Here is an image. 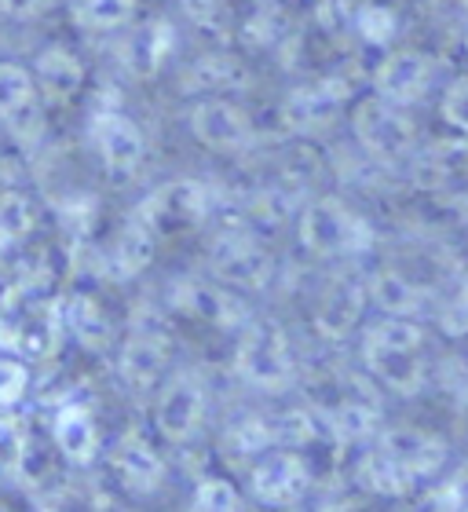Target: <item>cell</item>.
<instances>
[{
    "label": "cell",
    "mask_w": 468,
    "mask_h": 512,
    "mask_svg": "<svg viewBox=\"0 0 468 512\" xmlns=\"http://www.w3.org/2000/svg\"><path fill=\"white\" fill-rule=\"evenodd\" d=\"M63 337V300L44 282H15L0 297V352L48 359Z\"/></svg>",
    "instance_id": "1"
},
{
    "label": "cell",
    "mask_w": 468,
    "mask_h": 512,
    "mask_svg": "<svg viewBox=\"0 0 468 512\" xmlns=\"http://www.w3.org/2000/svg\"><path fill=\"white\" fill-rule=\"evenodd\" d=\"M216 209V194L205 180H191V176H180V180H169L154 187V191L139 202L136 220L132 224L150 235L154 242H169V238H183L198 231V227L213 216Z\"/></svg>",
    "instance_id": "2"
},
{
    "label": "cell",
    "mask_w": 468,
    "mask_h": 512,
    "mask_svg": "<svg viewBox=\"0 0 468 512\" xmlns=\"http://www.w3.org/2000/svg\"><path fill=\"white\" fill-rule=\"evenodd\" d=\"M297 238L311 256L337 260V256H359L373 246V227L341 198H315L300 209Z\"/></svg>",
    "instance_id": "3"
},
{
    "label": "cell",
    "mask_w": 468,
    "mask_h": 512,
    "mask_svg": "<svg viewBox=\"0 0 468 512\" xmlns=\"http://www.w3.org/2000/svg\"><path fill=\"white\" fill-rule=\"evenodd\" d=\"M234 377L256 392H286L297 381V359L289 348V337L275 322H253L245 326L234 344Z\"/></svg>",
    "instance_id": "4"
},
{
    "label": "cell",
    "mask_w": 468,
    "mask_h": 512,
    "mask_svg": "<svg viewBox=\"0 0 468 512\" xmlns=\"http://www.w3.org/2000/svg\"><path fill=\"white\" fill-rule=\"evenodd\" d=\"M417 352H421V326L403 315L377 322L362 344V359L373 370V377L395 392H417V384H421Z\"/></svg>",
    "instance_id": "5"
},
{
    "label": "cell",
    "mask_w": 468,
    "mask_h": 512,
    "mask_svg": "<svg viewBox=\"0 0 468 512\" xmlns=\"http://www.w3.org/2000/svg\"><path fill=\"white\" fill-rule=\"evenodd\" d=\"M209 414V388L194 370L169 374L158 384V399H154V428L161 439H169L176 447L194 443Z\"/></svg>",
    "instance_id": "6"
},
{
    "label": "cell",
    "mask_w": 468,
    "mask_h": 512,
    "mask_svg": "<svg viewBox=\"0 0 468 512\" xmlns=\"http://www.w3.org/2000/svg\"><path fill=\"white\" fill-rule=\"evenodd\" d=\"M88 139L110 183L136 180L147 161V136L139 121H132L121 110H96L88 121Z\"/></svg>",
    "instance_id": "7"
},
{
    "label": "cell",
    "mask_w": 468,
    "mask_h": 512,
    "mask_svg": "<svg viewBox=\"0 0 468 512\" xmlns=\"http://www.w3.org/2000/svg\"><path fill=\"white\" fill-rule=\"evenodd\" d=\"M209 271L216 282H224L234 293H256V289H267V282L275 275V260L256 235L227 231L209 249Z\"/></svg>",
    "instance_id": "8"
},
{
    "label": "cell",
    "mask_w": 468,
    "mask_h": 512,
    "mask_svg": "<svg viewBox=\"0 0 468 512\" xmlns=\"http://www.w3.org/2000/svg\"><path fill=\"white\" fill-rule=\"evenodd\" d=\"M187 128L205 150H216V154H242L256 143V125L249 110L231 96L194 99Z\"/></svg>",
    "instance_id": "9"
},
{
    "label": "cell",
    "mask_w": 468,
    "mask_h": 512,
    "mask_svg": "<svg viewBox=\"0 0 468 512\" xmlns=\"http://www.w3.org/2000/svg\"><path fill=\"white\" fill-rule=\"evenodd\" d=\"M311 487V469L308 461L300 458V450L293 447H275L260 454L249 469V491L260 505L267 509H289L297 505Z\"/></svg>",
    "instance_id": "10"
},
{
    "label": "cell",
    "mask_w": 468,
    "mask_h": 512,
    "mask_svg": "<svg viewBox=\"0 0 468 512\" xmlns=\"http://www.w3.org/2000/svg\"><path fill=\"white\" fill-rule=\"evenodd\" d=\"M351 128L373 158L395 161L403 158L406 150L414 147V121L399 103H388L381 96L362 99L355 114H351Z\"/></svg>",
    "instance_id": "11"
},
{
    "label": "cell",
    "mask_w": 468,
    "mask_h": 512,
    "mask_svg": "<svg viewBox=\"0 0 468 512\" xmlns=\"http://www.w3.org/2000/svg\"><path fill=\"white\" fill-rule=\"evenodd\" d=\"M117 377L132 395L158 392V384L169 377V341H165V333H128L121 341V352H117Z\"/></svg>",
    "instance_id": "12"
},
{
    "label": "cell",
    "mask_w": 468,
    "mask_h": 512,
    "mask_svg": "<svg viewBox=\"0 0 468 512\" xmlns=\"http://www.w3.org/2000/svg\"><path fill=\"white\" fill-rule=\"evenodd\" d=\"M110 472L128 494H154L169 476L165 458L143 432H125L117 439L110 450Z\"/></svg>",
    "instance_id": "13"
},
{
    "label": "cell",
    "mask_w": 468,
    "mask_h": 512,
    "mask_svg": "<svg viewBox=\"0 0 468 512\" xmlns=\"http://www.w3.org/2000/svg\"><path fill=\"white\" fill-rule=\"evenodd\" d=\"M428 81H432V59L425 52H414V48H395L373 70V96L406 107L417 96H425Z\"/></svg>",
    "instance_id": "14"
},
{
    "label": "cell",
    "mask_w": 468,
    "mask_h": 512,
    "mask_svg": "<svg viewBox=\"0 0 468 512\" xmlns=\"http://www.w3.org/2000/svg\"><path fill=\"white\" fill-rule=\"evenodd\" d=\"M351 88L344 81H315L297 92H289L282 103V121L289 132H315V128L330 125L341 107L348 103Z\"/></svg>",
    "instance_id": "15"
},
{
    "label": "cell",
    "mask_w": 468,
    "mask_h": 512,
    "mask_svg": "<svg viewBox=\"0 0 468 512\" xmlns=\"http://www.w3.org/2000/svg\"><path fill=\"white\" fill-rule=\"evenodd\" d=\"M52 439L55 450L66 465L88 469L99 458V425L96 414L85 403H63L52 417Z\"/></svg>",
    "instance_id": "16"
},
{
    "label": "cell",
    "mask_w": 468,
    "mask_h": 512,
    "mask_svg": "<svg viewBox=\"0 0 468 512\" xmlns=\"http://www.w3.org/2000/svg\"><path fill=\"white\" fill-rule=\"evenodd\" d=\"M33 81H37V92L52 99V103H70V99L85 88V63L77 59L66 44H48L37 52L30 66Z\"/></svg>",
    "instance_id": "17"
},
{
    "label": "cell",
    "mask_w": 468,
    "mask_h": 512,
    "mask_svg": "<svg viewBox=\"0 0 468 512\" xmlns=\"http://www.w3.org/2000/svg\"><path fill=\"white\" fill-rule=\"evenodd\" d=\"M176 304L194 319L209 322V326H224V330H234L245 322V304L224 282H187L176 293Z\"/></svg>",
    "instance_id": "18"
},
{
    "label": "cell",
    "mask_w": 468,
    "mask_h": 512,
    "mask_svg": "<svg viewBox=\"0 0 468 512\" xmlns=\"http://www.w3.org/2000/svg\"><path fill=\"white\" fill-rule=\"evenodd\" d=\"M63 330L74 333L77 344L88 352H107L114 344V322L92 293H74L63 300Z\"/></svg>",
    "instance_id": "19"
},
{
    "label": "cell",
    "mask_w": 468,
    "mask_h": 512,
    "mask_svg": "<svg viewBox=\"0 0 468 512\" xmlns=\"http://www.w3.org/2000/svg\"><path fill=\"white\" fill-rule=\"evenodd\" d=\"M172 48H176V30L169 22H147L128 37L121 59L136 77H154L161 66L169 63Z\"/></svg>",
    "instance_id": "20"
},
{
    "label": "cell",
    "mask_w": 468,
    "mask_h": 512,
    "mask_svg": "<svg viewBox=\"0 0 468 512\" xmlns=\"http://www.w3.org/2000/svg\"><path fill=\"white\" fill-rule=\"evenodd\" d=\"M37 110V81L30 66L0 63V121L19 125Z\"/></svg>",
    "instance_id": "21"
},
{
    "label": "cell",
    "mask_w": 468,
    "mask_h": 512,
    "mask_svg": "<svg viewBox=\"0 0 468 512\" xmlns=\"http://www.w3.org/2000/svg\"><path fill=\"white\" fill-rule=\"evenodd\" d=\"M187 81H183V88L187 92H194V96H227L231 88L242 85V66L234 63L231 55H205V59H198V63L187 70Z\"/></svg>",
    "instance_id": "22"
},
{
    "label": "cell",
    "mask_w": 468,
    "mask_h": 512,
    "mask_svg": "<svg viewBox=\"0 0 468 512\" xmlns=\"http://www.w3.org/2000/svg\"><path fill=\"white\" fill-rule=\"evenodd\" d=\"M139 0H70V15L88 33H117L136 19Z\"/></svg>",
    "instance_id": "23"
},
{
    "label": "cell",
    "mask_w": 468,
    "mask_h": 512,
    "mask_svg": "<svg viewBox=\"0 0 468 512\" xmlns=\"http://www.w3.org/2000/svg\"><path fill=\"white\" fill-rule=\"evenodd\" d=\"M41 209L30 194L22 191H0V249L19 246L37 231Z\"/></svg>",
    "instance_id": "24"
},
{
    "label": "cell",
    "mask_w": 468,
    "mask_h": 512,
    "mask_svg": "<svg viewBox=\"0 0 468 512\" xmlns=\"http://www.w3.org/2000/svg\"><path fill=\"white\" fill-rule=\"evenodd\" d=\"M187 512H242V494L227 476H202Z\"/></svg>",
    "instance_id": "25"
},
{
    "label": "cell",
    "mask_w": 468,
    "mask_h": 512,
    "mask_svg": "<svg viewBox=\"0 0 468 512\" xmlns=\"http://www.w3.org/2000/svg\"><path fill=\"white\" fill-rule=\"evenodd\" d=\"M30 392V366L19 355L0 352V410L22 403Z\"/></svg>",
    "instance_id": "26"
},
{
    "label": "cell",
    "mask_w": 468,
    "mask_h": 512,
    "mask_svg": "<svg viewBox=\"0 0 468 512\" xmlns=\"http://www.w3.org/2000/svg\"><path fill=\"white\" fill-rule=\"evenodd\" d=\"M355 30L366 37L370 44H392L399 22H395L392 8H381V4H366V8L355 11Z\"/></svg>",
    "instance_id": "27"
},
{
    "label": "cell",
    "mask_w": 468,
    "mask_h": 512,
    "mask_svg": "<svg viewBox=\"0 0 468 512\" xmlns=\"http://www.w3.org/2000/svg\"><path fill=\"white\" fill-rule=\"evenodd\" d=\"M377 300H381L384 311H392V315H410V308H414V289L406 286L403 278L395 275H381L377 278Z\"/></svg>",
    "instance_id": "28"
},
{
    "label": "cell",
    "mask_w": 468,
    "mask_h": 512,
    "mask_svg": "<svg viewBox=\"0 0 468 512\" xmlns=\"http://www.w3.org/2000/svg\"><path fill=\"white\" fill-rule=\"evenodd\" d=\"M26 436H22V428L8 417H0V469H19L22 458H26Z\"/></svg>",
    "instance_id": "29"
},
{
    "label": "cell",
    "mask_w": 468,
    "mask_h": 512,
    "mask_svg": "<svg viewBox=\"0 0 468 512\" xmlns=\"http://www.w3.org/2000/svg\"><path fill=\"white\" fill-rule=\"evenodd\" d=\"M443 118L468 136V77H461V81H454L447 88V96H443Z\"/></svg>",
    "instance_id": "30"
},
{
    "label": "cell",
    "mask_w": 468,
    "mask_h": 512,
    "mask_svg": "<svg viewBox=\"0 0 468 512\" xmlns=\"http://www.w3.org/2000/svg\"><path fill=\"white\" fill-rule=\"evenodd\" d=\"M180 11L194 26H205V30L224 26V0H180Z\"/></svg>",
    "instance_id": "31"
},
{
    "label": "cell",
    "mask_w": 468,
    "mask_h": 512,
    "mask_svg": "<svg viewBox=\"0 0 468 512\" xmlns=\"http://www.w3.org/2000/svg\"><path fill=\"white\" fill-rule=\"evenodd\" d=\"M59 8V0H0V15L11 22H33Z\"/></svg>",
    "instance_id": "32"
},
{
    "label": "cell",
    "mask_w": 468,
    "mask_h": 512,
    "mask_svg": "<svg viewBox=\"0 0 468 512\" xmlns=\"http://www.w3.org/2000/svg\"><path fill=\"white\" fill-rule=\"evenodd\" d=\"M348 0H319V19L326 22V26H341L344 19H348Z\"/></svg>",
    "instance_id": "33"
},
{
    "label": "cell",
    "mask_w": 468,
    "mask_h": 512,
    "mask_svg": "<svg viewBox=\"0 0 468 512\" xmlns=\"http://www.w3.org/2000/svg\"><path fill=\"white\" fill-rule=\"evenodd\" d=\"M461 304L468 308V267L461 271Z\"/></svg>",
    "instance_id": "34"
},
{
    "label": "cell",
    "mask_w": 468,
    "mask_h": 512,
    "mask_svg": "<svg viewBox=\"0 0 468 512\" xmlns=\"http://www.w3.org/2000/svg\"><path fill=\"white\" fill-rule=\"evenodd\" d=\"M461 8H465V11H468V0H461Z\"/></svg>",
    "instance_id": "35"
},
{
    "label": "cell",
    "mask_w": 468,
    "mask_h": 512,
    "mask_svg": "<svg viewBox=\"0 0 468 512\" xmlns=\"http://www.w3.org/2000/svg\"><path fill=\"white\" fill-rule=\"evenodd\" d=\"M465 48H468V33H465Z\"/></svg>",
    "instance_id": "36"
}]
</instances>
